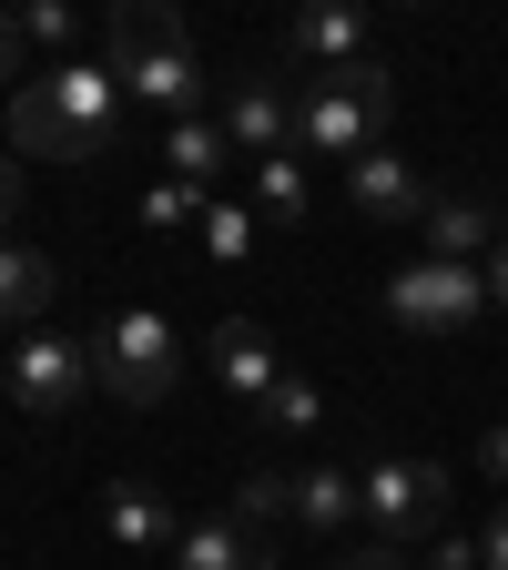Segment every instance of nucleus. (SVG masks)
Instances as JSON below:
<instances>
[{"instance_id": "f257e3e1", "label": "nucleus", "mask_w": 508, "mask_h": 570, "mask_svg": "<svg viewBox=\"0 0 508 570\" xmlns=\"http://www.w3.org/2000/svg\"><path fill=\"white\" fill-rule=\"evenodd\" d=\"M122 122V82L112 61H61L41 82L11 92V154H41V164H92Z\"/></svg>"}, {"instance_id": "f03ea898", "label": "nucleus", "mask_w": 508, "mask_h": 570, "mask_svg": "<svg viewBox=\"0 0 508 570\" xmlns=\"http://www.w3.org/2000/svg\"><path fill=\"white\" fill-rule=\"evenodd\" d=\"M102 41H112V82H122V102H153V112L193 122V102H203V61H193V41H183V21L163 11V0H132V11H112Z\"/></svg>"}, {"instance_id": "7ed1b4c3", "label": "nucleus", "mask_w": 508, "mask_h": 570, "mask_svg": "<svg viewBox=\"0 0 508 570\" xmlns=\"http://www.w3.org/2000/svg\"><path fill=\"white\" fill-rule=\"evenodd\" d=\"M397 112V82L377 61H346L326 71V82L296 102V154H326V164H356V154H377V132Z\"/></svg>"}, {"instance_id": "20e7f679", "label": "nucleus", "mask_w": 508, "mask_h": 570, "mask_svg": "<svg viewBox=\"0 0 508 570\" xmlns=\"http://www.w3.org/2000/svg\"><path fill=\"white\" fill-rule=\"evenodd\" d=\"M183 377V336L153 316V306H122L92 326V387H112L122 407H163Z\"/></svg>"}, {"instance_id": "39448f33", "label": "nucleus", "mask_w": 508, "mask_h": 570, "mask_svg": "<svg viewBox=\"0 0 508 570\" xmlns=\"http://www.w3.org/2000/svg\"><path fill=\"white\" fill-rule=\"evenodd\" d=\"M387 316H397L407 336H458V326L488 316V275H478V265L417 255V265H397V285H387Z\"/></svg>"}, {"instance_id": "423d86ee", "label": "nucleus", "mask_w": 508, "mask_h": 570, "mask_svg": "<svg viewBox=\"0 0 508 570\" xmlns=\"http://www.w3.org/2000/svg\"><path fill=\"white\" fill-rule=\"evenodd\" d=\"M367 530H377L387 550L448 530V469H438V459H377V469H367Z\"/></svg>"}, {"instance_id": "0eeeda50", "label": "nucleus", "mask_w": 508, "mask_h": 570, "mask_svg": "<svg viewBox=\"0 0 508 570\" xmlns=\"http://www.w3.org/2000/svg\"><path fill=\"white\" fill-rule=\"evenodd\" d=\"M82 387H92V346H82V336H51V326H31V336L11 346V397H21L31 417L82 407Z\"/></svg>"}, {"instance_id": "6e6552de", "label": "nucleus", "mask_w": 508, "mask_h": 570, "mask_svg": "<svg viewBox=\"0 0 508 570\" xmlns=\"http://www.w3.org/2000/svg\"><path fill=\"white\" fill-rule=\"evenodd\" d=\"M346 194H356V214H367V225H427V204H438V194L417 184V164L387 154V142L346 164Z\"/></svg>"}, {"instance_id": "1a4fd4ad", "label": "nucleus", "mask_w": 508, "mask_h": 570, "mask_svg": "<svg viewBox=\"0 0 508 570\" xmlns=\"http://www.w3.org/2000/svg\"><path fill=\"white\" fill-rule=\"evenodd\" d=\"M225 132L235 154H296V102H285V82H265V71H245V82H225Z\"/></svg>"}, {"instance_id": "9d476101", "label": "nucleus", "mask_w": 508, "mask_h": 570, "mask_svg": "<svg viewBox=\"0 0 508 570\" xmlns=\"http://www.w3.org/2000/svg\"><path fill=\"white\" fill-rule=\"evenodd\" d=\"M102 530H112L122 550H173V540H183L173 499H163L153 479H112V489H102Z\"/></svg>"}, {"instance_id": "9b49d317", "label": "nucleus", "mask_w": 508, "mask_h": 570, "mask_svg": "<svg viewBox=\"0 0 508 570\" xmlns=\"http://www.w3.org/2000/svg\"><path fill=\"white\" fill-rule=\"evenodd\" d=\"M173 570H285V560H275L265 530H245V520L225 510V520H193V530L173 540Z\"/></svg>"}, {"instance_id": "f8f14e48", "label": "nucleus", "mask_w": 508, "mask_h": 570, "mask_svg": "<svg viewBox=\"0 0 508 570\" xmlns=\"http://www.w3.org/2000/svg\"><path fill=\"white\" fill-rule=\"evenodd\" d=\"M427 255H438V265L498 255V204L488 194H438V204H427Z\"/></svg>"}, {"instance_id": "ddd939ff", "label": "nucleus", "mask_w": 508, "mask_h": 570, "mask_svg": "<svg viewBox=\"0 0 508 570\" xmlns=\"http://www.w3.org/2000/svg\"><path fill=\"white\" fill-rule=\"evenodd\" d=\"M213 377H225V397L265 407L275 377H285V367H275V346H265V326H245V316H235V326H213Z\"/></svg>"}, {"instance_id": "4468645a", "label": "nucleus", "mask_w": 508, "mask_h": 570, "mask_svg": "<svg viewBox=\"0 0 508 570\" xmlns=\"http://www.w3.org/2000/svg\"><path fill=\"white\" fill-rule=\"evenodd\" d=\"M285 51H296V61H326V71L367 61V11H296V21H285Z\"/></svg>"}, {"instance_id": "2eb2a0df", "label": "nucleus", "mask_w": 508, "mask_h": 570, "mask_svg": "<svg viewBox=\"0 0 508 570\" xmlns=\"http://www.w3.org/2000/svg\"><path fill=\"white\" fill-rule=\"evenodd\" d=\"M356 520H367V479H346V469H306L296 479V530H356Z\"/></svg>"}, {"instance_id": "dca6fc26", "label": "nucleus", "mask_w": 508, "mask_h": 570, "mask_svg": "<svg viewBox=\"0 0 508 570\" xmlns=\"http://www.w3.org/2000/svg\"><path fill=\"white\" fill-rule=\"evenodd\" d=\"M51 296H61L51 255H41V245H0V326H31Z\"/></svg>"}, {"instance_id": "f3484780", "label": "nucleus", "mask_w": 508, "mask_h": 570, "mask_svg": "<svg viewBox=\"0 0 508 570\" xmlns=\"http://www.w3.org/2000/svg\"><path fill=\"white\" fill-rule=\"evenodd\" d=\"M225 154H235V132H225V122H203V112L163 132V164H173V184H193V194H213V174H225Z\"/></svg>"}, {"instance_id": "a211bd4d", "label": "nucleus", "mask_w": 508, "mask_h": 570, "mask_svg": "<svg viewBox=\"0 0 508 570\" xmlns=\"http://www.w3.org/2000/svg\"><path fill=\"white\" fill-rule=\"evenodd\" d=\"M255 204L275 214V225H306V204H316L306 164H296V154H265V164H255Z\"/></svg>"}, {"instance_id": "6ab92c4d", "label": "nucleus", "mask_w": 508, "mask_h": 570, "mask_svg": "<svg viewBox=\"0 0 508 570\" xmlns=\"http://www.w3.org/2000/svg\"><path fill=\"white\" fill-rule=\"evenodd\" d=\"M255 417L275 428V439H306V428L326 417V397H316V377H296V367H285V377H275V397H265Z\"/></svg>"}, {"instance_id": "aec40b11", "label": "nucleus", "mask_w": 508, "mask_h": 570, "mask_svg": "<svg viewBox=\"0 0 508 570\" xmlns=\"http://www.w3.org/2000/svg\"><path fill=\"white\" fill-rule=\"evenodd\" d=\"M235 520H245V530H275V520H296V479H275V469L235 479Z\"/></svg>"}, {"instance_id": "412c9836", "label": "nucleus", "mask_w": 508, "mask_h": 570, "mask_svg": "<svg viewBox=\"0 0 508 570\" xmlns=\"http://www.w3.org/2000/svg\"><path fill=\"white\" fill-rule=\"evenodd\" d=\"M203 245L225 255V265H245V255H255V214H245V204H203Z\"/></svg>"}, {"instance_id": "4be33fe9", "label": "nucleus", "mask_w": 508, "mask_h": 570, "mask_svg": "<svg viewBox=\"0 0 508 570\" xmlns=\"http://www.w3.org/2000/svg\"><path fill=\"white\" fill-rule=\"evenodd\" d=\"M11 21H21V41H41V51H71V41H82V21H71L61 0H31V11H11Z\"/></svg>"}, {"instance_id": "5701e85b", "label": "nucleus", "mask_w": 508, "mask_h": 570, "mask_svg": "<svg viewBox=\"0 0 508 570\" xmlns=\"http://www.w3.org/2000/svg\"><path fill=\"white\" fill-rule=\"evenodd\" d=\"M213 194H193V184H153L142 194V225H183V214H203Z\"/></svg>"}, {"instance_id": "b1692460", "label": "nucleus", "mask_w": 508, "mask_h": 570, "mask_svg": "<svg viewBox=\"0 0 508 570\" xmlns=\"http://www.w3.org/2000/svg\"><path fill=\"white\" fill-rule=\"evenodd\" d=\"M336 570H417V560H407V550H387V540H367V550H346Z\"/></svg>"}, {"instance_id": "393cba45", "label": "nucleus", "mask_w": 508, "mask_h": 570, "mask_svg": "<svg viewBox=\"0 0 508 570\" xmlns=\"http://www.w3.org/2000/svg\"><path fill=\"white\" fill-rule=\"evenodd\" d=\"M21 51H31V41H21V21L0 11V82H11V92H21Z\"/></svg>"}, {"instance_id": "a878e982", "label": "nucleus", "mask_w": 508, "mask_h": 570, "mask_svg": "<svg viewBox=\"0 0 508 570\" xmlns=\"http://www.w3.org/2000/svg\"><path fill=\"white\" fill-rule=\"evenodd\" d=\"M21 204H31V184H21V164H0V235L21 225Z\"/></svg>"}, {"instance_id": "bb28decb", "label": "nucleus", "mask_w": 508, "mask_h": 570, "mask_svg": "<svg viewBox=\"0 0 508 570\" xmlns=\"http://www.w3.org/2000/svg\"><path fill=\"white\" fill-rule=\"evenodd\" d=\"M478 469H488V479L508 489V417H498V428H488V439H478Z\"/></svg>"}, {"instance_id": "cd10ccee", "label": "nucleus", "mask_w": 508, "mask_h": 570, "mask_svg": "<svg viewBox=\"0 0 508 570\" xmlns=\"http://www.w3.org/2000/svg\"><path fill=\"white\" fill-rule=\"evenodd\" d=\"M427 570H488V550H478V540H438V560H427Z\"/></svg>"}, {"instance_id": "c85d7f7f", "label": "nucleus", "mask_w": 508, "mask_h": 570, "mask_svg": "<svg viewBox=\"0 0 508 570\" xmlns=\"http://www.w3.org/2000/svg\"><path fill=\"white\" fill-rule=\"evenodd\" d=\"M488 306L508 316V235H498V255H488Z\"/></svg>"}, {"instance_id": "c756f323", "label": "nucleus", "mask_w": 508, "mask_h": 570, "mask_svg": "<svg viewBox=\"0 0 508 570\" xmlns=\"http://www.w3.org/2000/svg\"><path fill=\"white\" fill-rule=\"evenodd\" d=\"M478 550H488V570H508V510H498V520L478 530Z\"/></svg>"}]
</instances>
